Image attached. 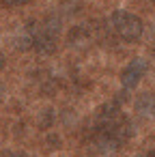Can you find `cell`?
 I'll return each instance as SVG.
<instances>
[{
    "instance_id": "obj_10",
    "label": "cell",
    "mask_w": 155,
    "mask_h": 157,
    "mask_svg": "<svg viewBox=\"0 0 155 157\" xmlns=\"http://www.w3.org/2000/svg\"><path fill=\"white\" fill-rule=\"evenodd\" d=\"M153 2H155V0H153Z\"/></svg>"
},
{
    "instance_id": "obj_1",
    "label": "cell",
    "mask_w": 155,
    "mask_h": 157,
    "mask_svg": "<svg viewBox=\"0 0 155 157\" xmlns=\"http://www.w3.org/2000/svg\"><path fill=\"white\" fill-rule=\"evenodd\" d=\"M58 33H60V26L56 20H43L30 26V30L26 33V39H28V45L35 48L37 52L52 54L58 45Z\"/></svg>"
},
{
    "instance_id": "obj_3",
    "label": "cell",
    "mask_w": 155,
    "mask_h": 157,
    "mask_svg": "<svg viewBox=\"0 0 155 157\" xmlns=\"http://www.w3.org/2000/svg\"><path fill=\"white\" fill-rule=\"evenodd\" d=\"M146 71H149V63H146L144 58H134V60H129V63L125 65V69L121 71V84H123L125 88H136V86L142 82V78H144Z\"/></svg>"
},
{
    "instance_id": "obj_5",
    "label": "cell",
    "mask_w": 155,
    "mask_h": 157,
    "mask_svg": "<svg viewBox=\"0 0 155 157\" xmlns=\"http://www.w3.org/2000/svg\"><path fill=\"white\" fill-rule=\"evenodd\" d=\"M5 7H20V5H26L28 0H0Z\"/></svg>"
},
{
    "instance_id": "obj_6",
    "label": "cell",
    "mask_w": 155,
    "mask_h": 157,
    "mask_svg": "<svg viewBox=\"0 0 155 157\" xmlns=\"http://www.w3.org/2000/svg\"><path fill=\"white\" fill-rule=\"evenodd\" d=\"M5 157H30V155H26V153H7Z\"/></svg>"
},
{
    "instance_id": "obj_7",
    "label": "cell",
    "mask_w": 155,
    "mask_h": 157,
    "mask_svg": "<svg viewBox=\"0 0 155 157\" xmlns=\"http://www.w3.org/2000/svg\"><path fill=\"white\" fill-rule=\"evenodd\" d=\"M5 63H7V60H5V54H2V50H0V69L5 67Z\"/></svg>"
},
{
    "instance_id": "obj_2",
    "label": "cell",
    "mask_w": 155,
    "mask_h": 157,
    "mask_svg": "<svg viewBox=\"0 0 155 157\" xmlns=\"http://www.w3.org/2000/svg\"><path fill=\"white\" fill-rule=\"evenodd\" d=\"M110 28L112 33L121 39V41H138L144 33V24L138 15L129 13V11H114L110 15Z\"/></svg>"
},
{
    "instance_id": "obj_4",
    "label": "cell",
    "mask_w": 155,
    "mask_h": 157,
    "mask_svg": "<svg viewBox=\"0 0 155 157\" xmlns=\"http://www.w3.org/2000/svg\"><path fill=\"white\" fill-rule=\"evenodd\" d=\"M136 112L146 116V118H155V95L151 93H142L136 99Z\"/></svg>"
},
{
    "instance_id": "obj_8",
    "label": "cell",
    "mask_w": 155,
    "mask_h": 157,
    "mask_svg": "<svg viewBox=\"0 0 155 157\" xmlns=\"http://www.w3.org/2000/svg\"><path fill=\"white\" fill-rule=\"evenodd\" d=\"M140 157H155V151H149V153H144V155H140Z\"/></svg>"
},
{
    "instance_id": "obj_9",
    "label": "cell",
    "mask_w": 155,
    "mask_h": 157,
    "mask_svg": "<svg viewBox=\"0 0 155 157\" xmlns=\"http://www.w3.org/2000/svg\"><path fill=\"white\" fill-rule=\"evenodd\" d=\"M2 97H5V90H2V86H0V103H2Z\"/></svg>"
}]
</instances>
